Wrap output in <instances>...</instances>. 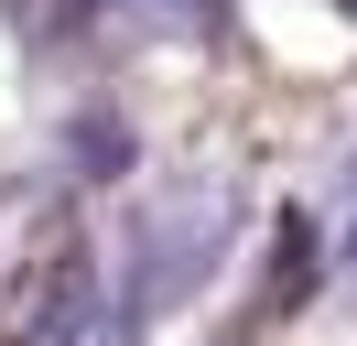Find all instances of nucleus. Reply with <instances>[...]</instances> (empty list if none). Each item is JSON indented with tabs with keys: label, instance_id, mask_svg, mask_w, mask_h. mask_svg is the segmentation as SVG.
I'll list each match as a JSON object with an SVG mask.
<instances>
[{
	"label": "nucleus",
	"instance_id": "f03ea898",
	"mask_svg": "<svg viewBox=\"0 0 357 346\" xmlns=\"http://www.w3.org/2000/svg\"><path fill=\"white\" fill-rule=\"evenodd\" d=\"M335 11H357V0H335Z\"/></svg>",
	"mask_w": 357,
	"mask_h": 346
},
{
	"label": "nucleus",
	"instance_id": "f257e3e1",
	"mask_svg": "<svg viewBox=\"0 0 357 346\" xmlns=\"http://www.w3.org/2000/svg\"><path fill=\"white\" fill-rule=\"evenodd\" d=\"M98 22H119V33H162V43H184V33H206V0H98Z\"/></svg>",
	"mask_w": 357,
	"mask_h": 346
}]
</instances>
